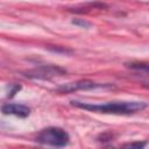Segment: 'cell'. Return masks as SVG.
<instances>
[{"label": "cell", "instance_id": "7", "mask_svg": "<svg viewBox=\"0 0 149 149\" xmlns=\"http://www.w3.org/2000/svg\"><path fill=\"white\" fill-rule=\"evenodd\" d=\"M72 23L80 27V28H85V29H88V28L92 27V24L88 21L84 20V19H74V20H72Z\"/></svg>", "mask_w": 149, "mask_h": 149}, {"label": "cell", "instance_id": "2", "mask_svg": "<svg viewBox=\"0 0 149 149\" xmlns=\"http://www.w3.org/2000/svg\"><path fill=\"white\" fill-rule=\"evenodd\" d=\"M36 142L51 147H65L70 142V135L59 127H48L38 133Z\"/></svg>", "mask_w": 149, "mask_h": 149}, {"label": "cell", "instance_id": "6", "mask_svg": "<svg viewBox=\"0 0 149 149\" xmlns=\"http://www.w3.org/2000/svg\"><path fill=\"white\" fill-rule=\"evenodd\" d=\"M126 66L133 70H148V65L147 63H139V62H130V63H126Z\"/></svg>", "mask_w": 149, "mask_h": 149}, {"label": "cell", "instance_id": "4", "mask_svg": "<svg viewBox=\"0 0 149 149\" xmlns=\"http://www.w3.org/2000/svg\"><path fill=\"white\" fill-rule=\"evenodd\" d=\"M107 85L105 84H98L94 83L92 80L88 79H81V80H77L73 83H68L64 84L59 87H57V92L59 93H72V92H77V91H87V90H93V88H98V87H105Z\"/></svg>", "mask_w": 149, "mask_h": 149}, {"label": "cell", "instance_id": "9", "mask_svg": "<svg viewBox=\"0 0 149 149\" xmlns=\"http://www.w3.org/2000/svg\"><path fill=\"white\" fill-rule=\"evenodd\" d=\"M147 144V142H132V143H126L123 144V147L126 148H143Z\"/></svg>", "mask_w": 149, "mask_h": 149}, {"label": "cell", "instance_id": "3", "mask_svg": "<svg viewBox=\"0 0 149 149\" xmlns=\"http://www.w3.org/2000/svg\"><path fill=\"white\" fill-rule=\"evenodd\" d=\"M65 73H66V70L61 66H57V65H40L31 70L24 71L23 76L29 79L47 80V79H51L54 77L63 76Z\"/></svg>", "mask_w": 149, "mask_h": 149}, {"label": "cell", "instance_id": "10", "mask_svg": "<svg viewBox=\"0 0 149 149\" xmlns=\"http://www.w3.org/2000/svg\"><path fill=\"white\" fill-rule=\"evenodd\" d=\"M113 139V135L111 134V133H105V134H101L99 137H98V140L99 141H111Z\"/></svg>", "mask_w": 149, "mask_h": 149}, {"label": "cell", "instance_id": "1", "mask_svg": "<svg viewBox=\"0 0 149 149\" xmlns=\"http://www.w3.org/2000/svg\"><path fill=\"white\" fill-rule=\"evenodd\" d=\"M71 105L90 112L104 113V114H116V115L134 114L147 107V104L143 101H113V102H106V104H87V102L72 100Z\"/></svg>", "mask_w": 149, "mask_h": 149}, {"label": "cell", "instance_id": "5", "mask_svg": "<svg viewBox=\"0 0 149 149\" xmlns=\"http://www.w3.org/2000/svg\"><path fill=\"white\" fill-rule=\"evenodd\" d=\"M1 112L6 115H15L19 118H27L30 114V108L21 104H5L1 107Z\"/></svg>", "mask_w": 149, "mask_h": 149}, {"label": "cell", "instance_id": "8", "mask_svg": "<svg viewBox=\"0 0 149 149\" xmlns=\"http://www.w3.org/2000/svg\"><path fill=\"white\" fill-rule=\"evenodd\" d=\"M9 92H8V97L9 98H12V97H14L20 90H21V86L20 85H17V84H12V85H9Z\"/></svg>", "mask_w": 149, "mask_h": 149}]
</instances>
